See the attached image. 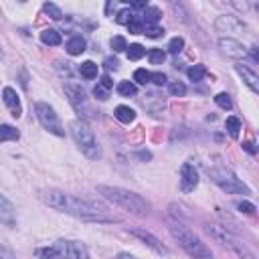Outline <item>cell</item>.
Here are the masks:
<instances>
[{"mask_svg":"<svg viewBox=\"0 0 259 259\" xmlns=\"http://www.w3.org/2000/svg\"><path fill=\"white\" fill-rule=\"evenodd\" d=\"M40 200L53 208H57L59 212H67V214H73L77 219H83V221H93V223H113L115 219L113 217H107L105 208L93 200H87V198H79V196H73L69 192H63V190H55V188H49L45 192H40Z\"/></svg>","mask_w":259,"mask_h":259,"instance_id":"cell-1","label":"cell"},{"mask_svg":"<svg viewBox=\"0 0 259 259\" xmlns=\"http://www.w3.org/2000/svg\"><path fill=\"white\" fill-rule=\"evenodd\" d=\"M97 192H99L105 200H109V202L121 206L123 210L134 212V214H146V212L150 210V202H148L146 198H142L140 194L132 192V190H125V188H119V186L99 184V186H97Z\"/></svg>","mask_w":259,"mask_h":259,"instance_id":"cell-2","label":"cell"},{"mask_svg":"<svg viewBox=\"0 0 259 259\" xmlns=\"http://www.w3.org/2000/svg\"><path fill=\"white\" fill-rule=\"evenodd\" d=\"M170 235H172V239L180 245V249L188 255V257H192V259H214L212 257V251L200 241V237H196L186 225H182V223H170Z\"/></svg>","mask_w":259,"mask_h":259,"instance_id":"cell-3","label":"cell"},{"mask_svg":"<svg viewBox=\"0 0 259 259\" xmlns=\"http://www.w3.org/2000/svg\"><path fill=\"white\" fill-rule=\"evenodd\" d=\"M206 233H208L217 243H221L223 247L231 249L239 259H257L255 253H253L239 237H235L227 227H221V225H206Z\"/></svg>","mask_w":259,"mask_h":259,"instance_id":"cell-4","label":"cell"},{"mask_svg":"<svg viewBox=\"0 0 259 259\" xmlns=\"http://www.w3.org/2000/svg\"><path fill=\"white\" fill-rule=\"evenodd\" d=\"M69 130H71V136H73L77 148H79L87 158H91V160L99 158V146H97L95 134H93V130L89 127L87 121H83V119H73V121L69 123Z\"/></svg>","mask_w":259,"mask_h":259,"instance_id":"cell-5","label":"cell"},{"mask_svg":"<svg viewBox=\"0 0 259 259\" xmlns=\"http://www.w3.org/2000/svg\"><path fill=\"white\" fill-rule=\"evenodd\" d=\"M208 172H210L212 182H214L221 190H225L227 194H251V188H249L247 184H243V182L237 178V174H235L233 170H229L227 166H214V168H210Z\"/></svg>","mask_w":259,"mask_h":259,"instance_id":"cell-6","label":"cell"},{"mask_svg":"<svg viewBox=\"0 0 259 259\" xmlns=\"http://www.w3.org/2000/svg\"><path fill=\"white\" fill-rule=\"evenodd\" d=\"M65 95H67L71 107L81 115L83 121H85L87 117H93V107H91V103H89V97H87L85 89H83L79 83L67 81V83H65Z\"/></svg>","mask_w":259,"mask_h":259,"instance_id":"cell-7","label":"cell"},{"mask_svg":"<svg viewBox=\"0 0 259 259\" xmlns=\"http://www.w3.org/2000/svg\"><path fill=\"white\" fill-rule=\"evenodd\" d=\"M34 115H36L38 123L42 125V130H47L49 134H55V136H59V138L65 136V127H63L59 115L55 113V109H53L49 103L36 101V103H34Z\"/></svg>","mask_w":259,"mask_h":259,"instance_id":"cell-8","label":"cell"},{"mask_svg":"<svg viewBox=\"0 0 259 259\" xmlns=\"http://www.w3.org/2000/svg\"><path fill=\"white\" fill-rule=\"evenodd\" d=\"M59 253L61 259H89V249L85 243L81 241H73V239H59L53 245Z\"/></svg>","mask_w":259,"mask_h":259,"instance_id":"cell-9","label":"cell"},{"mask_svg":"<svg viewBox=\"0 0 259 259\" xmlns=\"http://www.w3.org/2000/svg\"><path fill=\"white\" fill-rule=\"evenodd\" d=\"M214 28H217V32H221V34H241V32H245L247 30V26H245V22L239 18V16H233V14H223V16H219L217 20H214Z\"/></svg>","mask_w":259,"mask_h":259,"instance_id":"cell-10","label":"cell"},{"mask_svg":"<svg viewBox=\"0 0 259 259\" xmlns=\"http://www.w3.org/2000/svg\"><path fill=\"white\" fill-rule=\"evenodd\" d=\"M130 235L132 237H136L140 243H144V245H148L152 251H156L158 255H168V249L162 245V241L158 239V237H154L150 231H146V229H130Z\"/></svg>","mask_w":259,"mask_h":259,"instance_id":"cell-11","label":"cell"},{"mask_svg":"<svg viewBox=\"0 0 259 259\" xmlns=\"http://www.w3.org/2000/svg\"><path fill=\"white\" fill-rule=\"evenodd\" d=\"M219 47H221V51L227 55V57H231V59H245L247 57V47L245 45H241L237 38H233V36H221L219 38Z\"/></svg>","mask_w":259,"mask_h":259,"instance_id":"cell-12","label":"cell"},{"mask_svg":"<svg viewBox=\"0 0 259 259\" xmlns=\"http://www.w3.org/2000/svg\"><path fill=\"white\" fill-rule=\"evenodd\" d=\"M198 186V172L190 162H184L180 168V188L182 192H192Z\"/></svg>","mask_w":259,"mask_h":259,"instance_id":"cell-13","label":"cell"},{"mask_svg":"<svg viewBox=\"0 0 259 259\" xmlns=\"http://www.w3.org/2000/svg\"><path fill=\"white\" fill-rule=\"evenodd\" d=\"M2 99H4V105L8 107L10 115H12V117H20V113H22L20 97H18V93H16L12 87H4V89H2Z\"/></svg>","mask_w":259,"mask_h":259,"instance_id":"cell-14","label":"cell"},{"mask_svg":"<svg viewBox=\"0 0 259 259\" xmlns=\"http://www.w3.org/2000/svg\"><path fill=\"white\" fill-rule=\"evenodd\" d=\"M0 223L6 227H16V208L4 194H0Z\"/></svg>","mask_w":259,"mask_h":259,"instance_id":"cell-15","label":"cell"},{"mask_svg":"<svg viewBox=\"0 0 259 259\" xmlns=\"http://www.w3.org/2000/svg\"><path fill=\"white\" fill-rule=\"evenodd\" d=\"M235 71L241 75V79L245 81V85H247L253 93H259V77H257V73H255L251 67L243 65V63H237V65H235Z\"/></svg>","mask_w":259,"mask_h":259,"instance_id":"cell-16","label":"cell"},{"mask_svg":"<svg viewBox=\"0 0 259 259\" xmlns=\"http://www.w3.org/2000/svg\"><path fill=\"white\" fill-rule=\"evenodd\" d=\"M40 40H42V45H47V47H57V45L63 42V36H61V32L55 30V28H45V30L40 32Z\"/></svg>","mask_w":259,"mask_h":259,"instance_id":"cell-17","label":"cell"},{"mask_svg":"<svg viewBox=\"0 0 259 259\" xmlns=\"http://www.w3.org/2000/svg\"><path fill=\"white\" fill-rule=\"evenodd\" d=\"M115 119L121 121V123H132L136 119V111L130 107V105H117L115 111H113Z\"/></svg>","mask_w":259,"mask_h":259,"instance_id":"cell-18","label":"cell"},{"mask_svg":"<svg viewBox=\"0 0 259 259\" xmlns=\"http://www.w3.org/2000/svg\"><path fill=\"white\" fill-rule=\"evenodd\" d=\"M65 49H67V53L73 55V57H75V55H81V53L85 51V38L79 36V34H77V36H71V38L67 40Z\"/></svg>","mask_w":259,"mask_h":259,"instance_id":"cell-19","label":"cell"},{"mask_svg":"<svg viewBox=\"0 0 259 259\" xmlns=\"http://www.w3.org/2000/svg\"><path fill=\"white\" fill-rule=\"evenodd\" d=\"M18 138H20V132L14 125H8V123L0 125V142H16Z\"/></svg>","mask_w":259,"mask_h":259,"instance_id":"cell-20","label":"cell"},{"mask_svg":"<svg viewBox=\"0 0 259 259\" xmlns=\"http://www.w3.org/2000/svg\"><path fill=\"white\" fill-rule=\"evenodd\" d=\"M160 16H162L160 8H156V6H146V8H144V16H142V22H144V24H158Z\"/></svg>","mask_w":259,"mask_h":259,"instance_id":"cell-21","label":"cell"},{"mask_svg":"<svg viewBox=\"0 0 259 259\" xmlns=\"http://www.w3.org/2000/svg\"><path fill=\"white\" fill-rule=\"evenodd\" d=\"M97 71H99V67H97L93 61H85V63L79 65V73H81V77H85V79H95V77H97Z\"/></svg>","mask_w":259,"mask_h":259,"instance_id":"cell-22","label":"cell"},{"mask_svg":"<svg viewBox=\"0 0 259 259\" xmlns=\"http://www.w3.org/2000/svg\"><path fill=\"white\" fill-rule=\"evenodd\" d=\"M225 127H227V132H229L231 138H239V132H241V121H239V117L229 115L227 121H225Z\"/></svg>","mask_w":259,"mask_h":259,"instance_id":"cell-23","label":"cell"},{"mask_svg":"<svg viewBox=\"0 0 259 259\" xmlns=\"http://www.w3.org/2000/svg\"><path fill=\"white\" fill-rule=\"evenodd\" d=\"M188 79L190 81H200L202 77H206V67L204 65H192L188 71H186Z\"/></svg>","mask_w":259,"mask_h":259,"instance_id":"cell-24","label":"cell"},{"mask_svg":"<svg viewBox=\"0 0 259 259\" xmlns=\"http://www.w3.org/2000/svg\"><path fill=\"white\" fill-rule=\"evenodd\" d=\"M117 93L123 95V97H132V95L138 93V87H136V83H132V81H121V83L117 85Z\"/></svg>","mask_w":259,"mask_h":259,"instance_id":"cell-25","label":"cell"},{"mask_svg":"<svg viewBox=\"0 0 259 259\" xmlns=\"http://www.w3.org/2000/svg\"><path fill=\"white\" fill-rule=\"evenodd\" d=\"M125 51H127V59H130V61H138V59H142V57L146 55V49H144L142 45H138V42L130 45Z\"/></svg>","mask_w":259,"mask_h":259,"instance_id":"cell-26","label":"cell"},{"mask_svg":"<svg viewBox=\"0 0 259 259\" xmlns=\"http://www.w3.org/2000/svg\"><path fill=\"white\" fill-rule=\"evenodd\" d=\"M42 10H45L53 20H61V18H63L61 8H59L57 4H53V2H45V4H42Z\"/></svg>","mask_w":259,"mask_h":259,"instance_id":"cell-27","label":"cell"},{"mask_svg":"<svg viewBox=\"0 0 259 259\" xmlns=\"http://www.w3.org/2000/svg\"><path fill=\"white\" fill-rule=\"evenodd\" d=\"M148 59H150L152 65H162L164 59H166V53L162 49H150L148 51Z\"/></svg>","mask_w":259,"mask_h":259,"instance_id":"cell-28","label":"cell"},{"mask_svg":"<svg viewBox=\"0 0 259 259\" xmlns=\"http://www.w3.org/2000/svg\"><path fill=\"white\" fill-rule=\"evenodd\" d=\"M214 103H217V105H219L221 109H231V107H233L231 95H229V93H225V91H223V93H217V95H214Z\"/></svg>","mask_w":259,"mask_h":259,"instance_id":"cell-29","label":"cell"},{"mask_svg":"<svg viewBox=\"0 0 259 259\" xmlns=\"http://www.w3.org/2000/svg\"><path fill=\"white\" fill-rule=\"evenodd\" d=\"M36 257L38 259H61L55 247H40V249H36Z\"/></svg>","mask_w":259,"mask_h":259,"instance_id":"cell-30","label":"cell"},{"mask_svg":"<svg viewBox=\"0 0 259 259\" xmlns=\"http://www.w3.org/2000/svg\"><path fill=\"white\" fill-rule=\"evenodd\" d=\"M142 34H146V36H150V38H158V36L164 34V28L158 26V24H144V32H142Z\"/></svg>","mask_w":259,"mask_h":259,"instance_id":"cell-31","label":"cell"},{"mask_svg":"<svg viewBox=\"0 0 259 259\" xmlns=\"http://www.w3.org/2000/svg\"><path fill=\"white\" fill-rule=\"evenodd\" d=\"M182 49H184V38H182V36H174V38H170V42H168V53L178 55Z\"/></svg>","mask_w":259,"mask_h":259,"instance_id":"cell-32","label":"cell"},{"mask_svg":"<svg viewBox=\"0 0 259 259\" xmlns=\"http://www.w3.org/2000/svg\"><path fill=\"white\" fill-rule=\"evenodd\" d=\"M168 91H170L172 95H176V97H182V95L186 93V85H184L182 81H170V83H168Z\"/></svg>","mask_w":259,"mask_h":259,"instance_id":"cell-33","label":"cell"},{"mask_svg":"<svg viewBox=\"0 0 259 259\" xmlns=\"http://www.w3.org/2000/svg\"><path fill=\"white\" fill-rule=\"evenodd\" d=\"M127 28H130L132 34H142V32H144V22H142V18H140V16H134V18L127 22Z\"/></svg>","mask_w":259,"mask_h":259,"instance_id":"cell-34","label":"cell"},{"mask_svg":"<svg viewBox=\"0 0 259 259\" xmlns=\"http://www.w3.org/2000/svg\"><path fill=\"white\" fill-rule=\"evenodd\" d=\"M109 45H111L113 53H121V51H125V49H127V42H125V38H123V36H111Z\"/></svg>","mask_w":259,"mask_h":259,"instance_id":"cell-35","label":"cell"},{"mask_svg":"<svg viewBox=\"0 0 259 259\" xmlns=\"http://www.w3.org/2000/svg\"><path fill=\"white\" fill-rule=\"evenodd\" d=\"M132 18H134V14H132L130 8H121V10L115 14V22H117V24H127Z\"/></svg>","mask_w":259,"mask_h":259,"instance_id":"cell-36","label":"cell"},{"mask_svg":"<svg viewBox=\"0 0 259 259\" xmlns=\"http://www.w3.org/2000/svg\"><path fill=\"white\" fill-rule=\"evenodd\" d=\"M134 81L140 83V85L150 83V71H146V69H136V71H134Z\"/></svg>","mask_w":259,"mask_h":259,"instance_id":"cell-37","label":"cell"},{"mask_svg":"<svg viewBox=\"0 0 259 259\" xmlns=\"http://www.w3.org/2000/svg\"><path fill=\"white\" fill-rule=\"evenodd\" d=\"M237 210H241V212H245V214H253V212H255V204L249 202V200H239V202H237Z\"/></svg>","mask_w":259,"mask_h":259,"instance_id":"cell-38","label":"cell"},{"mask_svg":"<svg viewBox=\"0 0 259 259\" xmlns=\"http://www.w3.org/2000/svg\"><path fill=\"white\" fill-rule=\"evenodd\" d=\"M93 95H95V97H97V99H99V101H105V99H107V97H109V91H107V89H105V87H101V85H99V83H97V85H95V87H93Z\"/></svg>","mask_w":259,"mask_h":259,"instance_id":"cell-39","label":"cell"},{"mask_svg":"<svg viewBox=\"0 0 259 259\" xmlns=\"http://www.w3.org/2000/svg\"><path fill=\"white\" fill-rule=\"evenodd\" d=\"M150 81H152L154 85H164L168 79H166V75H164V73H160V71H158V73H150Z\"/></svg>","mask_w":259,"mask_h":259,"instance_id":"cell-40","label":"cell"},{"mask_svg":"<svg viewBox=\"0 0 259 259\" xmlns=\"http://www.w3.org/2000/svg\"><path fill=\"white\" fill-rule=\"evenodd\" d=\"M99 85H101V87H105V89L109 91V89L113 87V81H111V77H109V75H103V77H101V81H99Z\"/></svg>","mask_w":259,"mask_h":259,"instance_id":"cell-41","label":"cell"},{"mask_svg":"<svg viewBox=\"0 0 259 259\" xmlns=\"http://www.w3.org/2000/svg\"><path fill=\"white\" fill-rule=\"evenodd\" d=\"M0 259H14V253L10 249H6V247L0 245Z\"/></svg>","mask_w":259,"mask_h":259,"instance_id":"cell-42","label":"cell"},{"mask_svg":"<svg viewBox=\"0 0 259 259\" xmlns=\"http://www.w3.org/2000/svg\"><path fill=\"white\" fill-rule=\"evenodd\" d=\"M130 4H132V8H138V10H144V8L148 6L146 0H134V2H130Z\"/></svg>","mask_w":259,"mask_h":259,"instance_id":"cell-43","label":"cell"},{"mask_svg":"<svg viewBox=\"0 0 259 259\" xmlns=\"http://www.w3.org/2000/svg\"><path fill=\"white\" fill-rule=\"evenodd\" d=\"M117 65H119V63H117V59H105V67H107L109 71H111V69L115 71V69H117Z\"/></svg>","mask_w":259,"mask_h":259,"instance_id":"cell-44","label":"cell"},{"mask_svg":"<svg viewBox=\"0 0 259 259\" xmlns=\"http://www.w3.org/2000/svg\"><path fill=\"white\" fill-rule=\"evenodd\" d=\"M243 148L249 152V154H255V148H253V144L251 142H247V144H243Z\"/></svg>","mask_w":259,"mask_h":259,"instance_id":"cell-45","label":"cell"},{"mask_svg":"<svg viewBox=\"0 0 259 259\" xmlns=\"http://www.w3.org/2000/svg\"><path fill=\"white\" fill-rule=\"evenodd\" d=\"M117 259H134V257H132L130 253H119V255H117Z\"/></svg>","mask_w":259,"mask_h":259,"instance_id":"cell-46","label":"cell"}]
</instances>
